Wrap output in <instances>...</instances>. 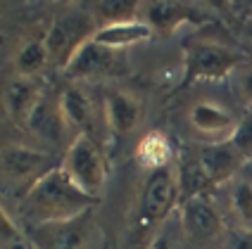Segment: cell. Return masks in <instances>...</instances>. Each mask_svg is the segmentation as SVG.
I'll return each mask as SVG.
<instances>
[{
	"mask_svg": "<svg viewBox=\"0 0 252 249\" xmlns=\"http://www.w3.org/2000/svg\"><path fill=\"white\" fill-rule=\"evenodd\" d=\"M29 242L33 249H105L93 209L67 221H50L29 225Z\"/></svg>",
	"mask_w": 252,
	"mask_h": 249,
	"instance_id": "3",
	"label": "cell"
},
{
	"mask_svg": "<svg viewBox=\"0 0 252 249\" xmlns=\"http://www.w3.org/2000/svg\"><path fill=\"white\" fill-rule=\"evenodd\" d=\"M105 249H110V245H107V247H105Z\"/></svg>",
	"mask_w": 252,
	"mask_h": 249,
	"instance_id": "28",
	"label": "cell"
},
{
	"mask_svg": "<svg viewBox=\"0 0 252 249\" xmlns=\"http://www.w3.org/2000/svg\"><path fill=\"white\" fill-rule=\"evenodd\" d=\"M19 230L14 221L7 216V211L0 207V242H19Z\"/></svg>",
	"mask_w": 252,
	"mask_h": 249,
	"instance_id": "24",
	"label": "cell"
},
{
	"mask_svg": "<svg viewBox=\"0 0 252 249\" xmlns=\"http://www.w3.org/2000/svg\"><path fill=\"white\" fill-rule=\"evenodd\" d=\"M155 31L150 28L148 22H138V19H131V22H117V24H105L98 27V31L93 33V41L107 48V50H126V48H133L138 43H145Z\"/></svg>",
	"mask_w": 252,
	"mask_h": 249,
	"instance_id": "12",
	"label": "cell"
},
{
	"mask_svg": "<svg viewBox=\"0 0 252 249\" xmlns=\"http://www.w3.org/2000/svg\"><path fill=\"white\" fill-rule=\"evenodd\" d=\"M181 223L193 240H212L221 233V216L207 194L181 202Z\"/></svg>",
	"mask_w": 252,
	"mask_h": 249,
	"instance_id": "9",
	"label": "cell"
},
{
	"mask_svg": "<svg viewBox=\"0 0 252 249\" xmlns=\"http://www.w3.org/2000/svg\"><path fill=\"white\" fill-rule=\"evenodd\" d=\"M179 171V193H181V202L190 199V197H197V194H207L210 188H214L207 178V173L202 171V166L197 162V157L193 159H186Z\"/></svg>",
	"mask_w": 252,
	"mask_h": 249,
	"instance_id": "19",
	"label": "cell"
},
{
	"mask_svg": "<svg viewBox=\"0 0 252 249\" xmlns=\"http://www.w3.org/2000/svg\"><path fill=\"white\" fill-rule=\"evenodd\" d=\"M231 209L243 230H252V178L238 176L231 185Z\"/></svg>",
	"mask_w": 252,
	"mask_h": 249,
	"instance_id": "20",
	"label": "cell"
},
{
	"mask_svg": "<svg viewBox=\"0 0 252 249\" xmlns=\"http://www.w3.org/2000/svg\"><path fill=\"white\" fill-rule=\"evenodd\" d=\"M91 7H93L91 14L102 19L100 27L117 24V22H131V19H136V12H138L136 0H100V2H93Z\"/></svg>",
	"mask_w": 252,
	"mask_h": 249,
	"instance_id": "21",
	"label": "cell"
},
{
	"mask_svg": "<svg viewBox=\"0 0 252 249\" xmlns=\"http://www.w3.org/2000/svg\"><path fill=\"white\" fill-rule=\"evenodd\" d=\"M50 64V55L45 41H29L19 48V53L14 57V67L19 71L22 79H33L38 71H43Z\"/></svg>",
	"mask_w": 252,
	"mask_h": 249,
	"instance_id": "18",
	"label": "cell"
},
{
	"mask_svg": "<svg viewBox=\"0 0 252 249\" xmlns=\"http://www.w3.org/2000/svg\"><path fill=\"white\" fill-rule=\"evenodd\" d=\"M245 55L217 41H188L183 48V76L179 90L190 88L197 81H224L231 71L243 67Z\"/></svg>",
	"mask_w": 252,
	"mask_h": 249,
	"instance_id": "2",
	"label": "cell"
},
{
	"mask_svg": "<svg viewBox=\"0 0 252 249\" xmlns=\"http://www.w3.org/2000/svg\"><path fill=\"white\" fill-rule=\"evenodd\" d=\"M114 67H117V57H114L112 50L102 48V45H98L91 38L69 59L64 71H67L69 79H93V76H102V74L114 71Z\"/></svg>",
	"mask_w": 252,
	"mask_h": 249,
	"instance_id": "11",
	"label": "cell"
},
{
	"mask_svg": "<svg viewBox=\"0 0 252 249\" xmlns=\"http://www.w3.org/2000/svg\"><path fill=\"white\" fill-rule=\"evenodd\" d=\"M148 249H171V240H169V235H157Z\"/></svg>",
	"mask_w": 252,
	"mask_h": 249,
	"instance_id": "26",
	"label": "cell"
},
{
	"mask_svg": "<svg viewBox=\"0 0 252 249\" xmlns=\"http://www.w3.org/2000/svg\"><path fill=\"white\" fill-rule=\"evenodd\" d=\"M31 249H33V247H31Z\"/></svg>",
	"mask_w": 252,
	"mask_h": 249,
	"instance_id": "29",
	"label": "cell"
},
{
	"mask_svg": "<svg viewBox=\"0 0 252 249\" xmlns=\"http://www.w3.org/2000/svg\"><path fill=\"white\" fill-rule=\"evenodd\" d=\"M55 166L60 164H53V157L48 152H38V150L22 147V145L0 150V171L7 178L27 183V190L36 180H41L45 173H50Z\"/></svg>",
	"mask_w": 252,
	"mask_h": 249,
	"instance_id": "7",
	"label": "cell"
},
{
	"mask_svg": "<svg viewBox=\"0 0 252 249\" xmlns=\"http://www.w3.org/2000/svg\"><path fill=\"white\" fill-rule=\"evenodd\" d=\"M228 145L240 157V162H250L252 159V111H248L236 124L231 138H228Z\"/></svg>",
	"mask_w": 252,
	"mask_h": 249,
	"instance_id": "22",
	"label": "cell"
},
{
	"mask_svg": "<svg viewBox=\"0 0 252 249\" xmlns=\"http://www.w3.org/2000/svg\"><path fill=\"white\" fill-rule=\"evenodd\" d=\"M64 173L69 176L86 194L100 197V190L107 178V162L100 152L98 142L91 138L88 133H81L69 142L64 159L60 162Z\"/></svg>",
	"mask_w": 252,
	"mask_h": 249,
	"instance_id": "5",
	"label": "cell"
},
{
	"mask_svg": "<svg viewBox=\"0 0 252 249\" xmlns=\"http://www.w3.org/2000/svg\"><path fill=\"white\" fill-rule=\"evenodd\" d=\"M140 119L138 100L124 90H110L105 95V124L117 136L131 133Z\"/></svg>",
	"mask_w": 252,
	"mask_h": 249,
	"instance_id": "14",
	"label": "cell"
},
{
	"mask_svg": "<svg viewBox=\"0 0 252 249\" xmlns=\"http://www.w3.org/2000/svg\"><path fill=\"white\" fill-rule=\"evenodd\" d=\"M98 204L95 197L86 194L74 180L64 173L62 166H55L50 173L36 180L22 199V214L29 219V225L50 221H67Z\"/></svg>",
	"mask_w": 252,
	"mask_h": 249,
	"instance_id": "1",
	"label": "cell"
},
{
	"mask_svg": "<svg viewBox=\"0 0 252 249\" xmlns=\"http://www.w3.org/2000/svg\"><path fill=\"white\" fill-rule=\"evenodd\" d=\"M43 85L36 79H14L7 88H5V107L7 114L12 116L19 126H27L29 116L38 107L43 97Z\"/></svg>",
	"mask_w": 252,
	"mask_h": 249,
	"instance_id": "13",
	"label": "cell"
},
{
	"mask_svg": "<svg viewBox=\"0 0 252 249\" xmlns=\"http://www.w3.org/2000/svg\"><path fill=\"white\" fill-rule=\"evenodd\" d=\"M181 204V193H179V171L176 166H164L150 171V176L143 185L138 202V225L140 228H153L159 221H164L171 209Z\"/></svg>",
	"mask_w": 252,
	"mask_h": 249,
	"instance_id": "6",
	"label": "cell"
},
{
	"mask_svg": "<svg viewBox=\"0 0 252 249\" xmlns=\"http://www.w3.org/2000/svg\"><path fill=\"white\" fill-rule=\"evenodd\" d=\"M136 154H138L140 164L148 166L150 171H157V168L171 166V159H174L171 142H169V138L162 133V131H150V133H145L143 140L138 142Z\"/></svg>",
	"mask_w": 252,
	"mask_h": 249,
	"instance_id": "17",
	"label": "cell"
},
{
	"mask_svg": "<svg viewBox=\"0 0 252 249\" xmlns=\"http://www.w3.org/2000/svg\"><path fill=\"white\" fill-rule=\"evenodd\" d=\"M195 157H197V162H200V166H202V171L207 173L212 185H219L224 180H231L236 176L238 166L243 164L240 157L233 152V147L228 145V140L202 145Z\"/></svg>",
	"mask_w": 252,
	"mask_h": 249,
	"instance_id": "10",
	"label": "cell"
},
{
	"mask_svg": "<svg viewBox=\"0 0 252 249\" xmlns=\"http://www.w3.org/2000/svg\"><path fill=\"white\" fill-rule=\"evenodd\" d=\"M95 31L98 27H95V17L91 14V10L74 7V10H64L60 17H55L43 38L48 55H50V64L67 67L69 59L93 38Z\"/></svg>",
	"mask_w": 252,
	"mask_h": 249,
	"instance_id": "4",
	"label": "cell"
},
{
	"mask_svg": "<svg viewBox=\"0 0 252 249\" xmlns=\"http://www.w3.org/2000/svg\"><path fill=\"white\" fill-rule=\"evenodd\" d=\"M243 31H245V36L252 38V17H248V19L243 22Z\"/></svg>",
	"mask_w": 252,
	"mask_h": 249,
	"instance_id": "27",
	"label": "cell"
},
{
	"mask_svg": "<svg viewBox=\"0 0 252 249\" xmlns=\"http://www.w3.org/2000/svg\"><path fill=\"white\" fill-rule=\"evenodd\" d=\"M57 107H60V116L67 128H74L76 136L88 133V128L93 124V105L91 97L86 95L79 85H69L57 95Z\"/></svg>",
	"mask_w": 252,
	"mask_h": 249,
	"instance_id": "15",
	"label": "cell"
},
{
	"mask_svg": "<svg viewBox=\"0 0 252 249\" xmlns=\"http://www.w3.org/2000/svg\"><path fill=\"white\" fill-rule=\"evenodd\" d=\"M238 90H240V95H243V100L252 105V67H248V69L240 71Z\"/></svg>",
	"mask_w": 252,
	"mask_h": 249,
	"instance_id": "25",
	"label": "cell"
},
{
	"mask_svg": "<svg viewBox=\"0 0 252 249\" xmlns=\"http://www.w3.org/2000/svg\"><path fill=\"white\" fill-rule=\"evenodd\" d=\"M145 22L150 24L155 33L159 36H171L176 28L186 22H207V14L197 10L188 2H176V0H157L145 5Z\"/></svg>",
	"mask_w": 252,
	"mask_h": 249,
	"instance_id": "8",
	"label": "cell"
},
{
	"mask_svg": "<svg viewBox=\"0 0 252 249\" xmlns=\"http://www.w3.org/2000/svg\"><path fill=\"white\" fill-rule=\"evenodd\" d=\"M224 249H252V230H231L224 240Z\"/></svg>",
	"mask_w": 252,
	"mask_h": 249,
	"instance_id": "23",
	"label": "cell"
},
{
	"mask_svg": "<svg viewBox=\"0 0 252 249\" xmlns=\"http://www.w3.org/2000/svg\"><path fill=\"white\" fill-rule=\"evenodd\" d=\"M188 119L195 131H200L202 136H212V138L228 140L236 128L233 116L226 110L217 107L214 102H195L188 111Z\"/></svg>",
	"mask_w": 252,
	"mask_h": 249,
	"instance_id": "16",
	"label": "cell"
}]
</instances>
